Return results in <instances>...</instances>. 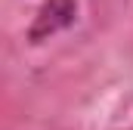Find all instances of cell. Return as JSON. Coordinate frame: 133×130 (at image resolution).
Segmentation results:
<instances>
[{
	"label": "cell",
	"mask_w": 133,
	"mask_h": 130,
	"mask_svg": "<svg viewBox=\"0 0 133 130\" xmlns=\"http://www.w3.org/2000/svg\"><path fill=\"white\" fill-rule=\"evenodd\" d=\"M74 16H77V0H43V6L37 9L31 28H28V37L34 43H40L53 34L65 31L74 22Z\"/></svg>",
	"instance_id": "obj_1"
}]
</instances>
